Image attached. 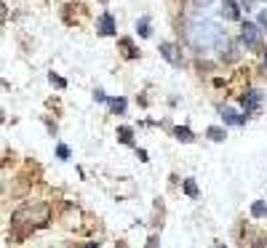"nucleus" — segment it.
Instances as JSON below:
<instances>
[{
  "label": "nucleus",
  "instance_id": "obj_1",
  "mask_svg": "<svg viewBox=\"0 0 267 248\" xmlns=\"http://www.w3.org/2000/svg\"><path fill=\"white\" fill-rule=\"evenodd\" d=\"M241 40H243L246 48H259V43H262V30H259L256 24H251V22H243V27H241Z\"/></svg>",
  "mask_w": 267,
  "mask_h": 248
},
{
  "label": "nucleus",
  "instance_id": "obj_2",
  "mask_svg": "<svg viewBox=\"0 0 267 248\" xmlns=\"http://www.w3.org/2000/svg\"><path fill=\"white\" fill-rule=\"evenodd\" d=\"M262 91H246L243 96H241V104H243V110H246V115H259V110H262Z\"/></svg>",
  "mask_w": 267,
  "mask_h": 248
},
{
  "label": "nucleus",
  "instance_id": "obj_3",
  "mask_svg": "<svg viewBox=\"0 0 267 248\" xmlns=\"http://www.w3.org/2000/svg\"><path fill=\"white\" fill-rule=\"evenodd\" d=\"M160 56H163L166 62H171L174 67H182V51H179L174 43H160Z\"/></svg>",
  "mask_w": 267,
  "mask_h": 248
},
{
  "label": "nucleus",
  "instance_id": "obj_4",
  "mask_svg": "<svg viewBox=\"0 0 267 248\" xmlns=\"http://www.w3.org/2000/svg\"><path fill=\"white\" fill-rule=\"evenodd\" d=\"M97 32L99 35H115V19H112V14H102L99 16V24H97Z\"/></svg>",
  "mask_w": 267,
  "mask_h": 248
},
{
  "label": "nucleus",
  "instance_id": "obj_5",
  "mask_svg": "<svg viewBox=\"0 0 267 248\" xmlns=\"http://www.w3.org/2000/svg\"><path fill=\"white\" fill-rule=\"evenodd\" d=\"M246 118L249 115H238L233 107H222V120L227 126H246Z\"/></svg>",
  "mask_w": 267,
  "mask_h": 248
},
{
  "label": "nucleus",
  "instance_id": "obj_6",
  "mask_svg": "<svg viewBox=\"0 0 267 248\" xmlns=\"http://www.w3.org/2000/svg\"><path fill=\"white\" fill-rule=\"evenodd\" d=\"M222 16L227 22H238L241 19V8H238L235 0H222Z\"/></svg>",
  "mask_w": 267,
  "mask_h": 248
},
{
  "label": "nucleus",
  "instance_id": "obj_7",
  "mask_svg": "<svg viewBox=\"0 0 267 248\" xmlns=\"http://www.w3.org/2000/svg\"><path fill=\"white\" fill-rule=\"evenodd\" d=\"M174 136H176L179 141H185V144H190V141H195V133L190 131L187 126H176V128H174Z\"/></svg>",
  "mask_w": 267,
  "mask_h": 248
},
{
  "label": "nucleus",
  "instance_id": "obj_8",
  "mask_svg": "<svg viewBox=\"0 0 267 248\" xmlns=\"http://www.w3.org/2000/svg\"><path fill=\"white\" fill-rule=\"evenodd\" d=\"M107 104H110V110L115 112V115H123V112H126V99L123 96H112Z\"/></svg>",
  "mask_w": 267,
  "mask_h": 248
},
{
  "label": "nucleus",
  "instance_id": "obj_9",
  "mask_svg": "<svg viewBox=\"0 0 267 248\" xmlns=\"http://www.w3.org/2000/svg\"><path fill=\"white\" fill-rule=\"evenodd\" d=\"M206 133H208V139H211V141H225V139H227V131L219 128V126H211Z\"/></svg>",
  "mask_w": 267,
  "mask_h": 248
},
{
  "label": "nucleus",
  "instance_id": "obj_10",
  "mask_svg": "<svg viewBox=\"0 0 267 248\" xmlns=\"http://www.w3.org/2000/svg\"><path fill=\"white\" fill-rule=\"evenodd\" d=\"M251 216L254 219H264L267 216V203H264V200H256V203L251 206Z\"/></svg>",
  "mask_w": 267,
  "mask_h": 248
},
{
  "label": "nucleus",
  "instance_id": "obj_11",
  "mask_svg": "<svg viewBox=\"0 0 267 248\" xmlns=\"http://www.w3.org/2000/svg\"><path fill=\"white\" fill-rule=\"evenodd\" d=\"M118 139L123 141V144H134V131L128 126H120L118 128Z\"/></svg>",
  "mask_w": 267,
  "mask_h": 248
},
{
  "label": "nucleus",
  "instance_id": "obj_12",
  "mask_svg": "<svg viewBox=\"0 0 267 248\" xmlns=\"http://www.w3.org/2000/svg\"><path fill=\"white\" fill-rule=\"evenodd\" d=\"M137 32H139L142 37H150L152 30H150V19H147V16H142L139 22H137Z\"/></svg>",
  "mask_w": 267,
  "mask_h": 248
},
{
  "label": "nucleus",
  "instance_id": "obj_13",
  "mask_svg": "<svg viewBox=\"0 0 267 248\" xmlns=\"http://www.w3.org/2000/svg\"><path fill=\"white\" fill-rule=\"evenodd\" d=\"M185 192H187V197H198V184H195V179H185Z\"/></svg>",
  "mask_w": 267,
  "mask_h": 248
},
{
  "label": "nucleus",
  "instance_id": "obj_14",
  "mask_svg": "<svg viewBox=\"0 0 267 248\" xmlns=\"http://www.w3.org/2000/svg\"><path fill=\"white\" fill-rule=\"evenodd\" d=\"M56 155H59V160H70V147L59 144V147H56Z\"/></svg>",
  "mask_w": 267,
  "mask_h": 248
},
{
  "label": "nucleus",
  "instance_id": "obj_15",
  "mask_svg": "<svg viewBox=\"0 0 267 248\" xmlns=\"http://www.w3.org/2000/svg\"><path fill=\"white\" fill-rule=\"evenodd\" d=\"M49 80H51L54 85H59V88H64V85H67V80H64V78H59V75H54V72L49 75Z\"/></svg>",
  "mask_w": 267,
  "mask_h": 248
},
{
  "label": "nucleus",
  "instance_id": "obj_16",
  "mask_svg": "<svg viewBox=\"0 0 267 248\" xmlns=\"http://www.w3.org/2000/svg\"><path fill=\"white\" fill-rule=\"evenodd\" d=\"M94 99H97V102H104V104L110 102V96H107V93H104L102 88H97V91H94Z\"/></svg>",
  "mask_w": 267,
  "mask_h": 248
},
{
  "label": "nucleus",
  "instance_id": "obj_17",
  "mask_svg": "<svg viewBox=\"0 0 267 248\" xmlns=\"http://www.w3.org/2000/svg\"><path fill=\"white\" fill-rule=\"evenodd\" d=\"M208 3H211V0H193V6H195V8H206Z\"/></svg>",
  "mask_w": 267,
  "mask_h": 248
},
{
  "label": "nucleus",
  "instance_id": "obj_18",
  "mask_svg": "<svg viewBox=\"0 0 267 248\" xmlns=\"http://www.w3.org/2000/svg\"><path fill=\"white\" fill-rule=\"evenodd\" d=\"M147 248H158V237H155V235H152L150 240H147Z\"/></svg>",
  "mask_w": 267,
  "mask_h": 248
},
{
  "label": "nucleus",
  "instance_id": "obj_19",
  "mask_svg": "<svg viewBox=\"0 0 267 248\" xmlns=\"http://www.w3.org/2000/svg\"><path fill=\"white\" fill-rule=\"evenodd\" d=\"M137 155H139V160H150V158H147V152H145V150H139V147H137Z\"/></svg>",
  "mask_w": 267,
  "mask_h": 248
},
{
  "label": "nucleus",
  "instance_id": "obj_20",
  "mask_svg": "<svg viewBox=\"0 0 267 248\" xmlns=\"http://www.w3.org/2000/svg\"><path fill=\"white\" fill-rule=\"evenodd\" d=\"M259 24H264V27H267V11H262V14H259Z\"/></svg>",
  "mask_w": 267,
  "mask_h": 248
},
{
  "label": "nucleus",
  "instance_id": "obj_21",
  "mask_svg": "<svg viewBox=\"0 0 267 248\" xmlns=\"http://www.w3.org/2000/svg\"><path fill=\"white\" fill-rule=\"evenodd\" d=\"M243 6H246V11H249V8L254 6V0H243Z\"/></svg>",
  "mask_w": 267,
  "mask_h": 248
},
{
  "label": "nucleus",
  "instance_id": "obj_22",
  "mask_svg": "<svg viewBox=\"0 0 267 248\" xmlns=\"http://www.w3.org/2000/svg\"><path fill=\"white\" fill-rule=\"evenodd\" d=\"M259 243H262V245H254V248H267V237H262Z\"/></svg>",
  "mask_w": 267,
  "mask_h": 248
},
{
  "label": "nucleus",
  "instance_id": "obj_23",
  "mask_svg": "<svg viewBox=\"0 0 267 248\" xmlns=\"http://www.w3.org/2000/svg\"><path fill=\"white\" fill-rule=\"evenodd\" d=\"M85 248H99V243H88V245H85Z\"/></svg>",
  "mask_w": 267,
  "mask_h": 248
},
{
  "label": "nucleus",
  "instance_id": "obj_24",
  "mask_svg": "<svg viewBox=\"0 0 267 248\" xmlns=\"http://www.w3.org/2000/svg\"><path fill=\"white\" fill-rule=\"evenodd\" d=\"M264 67H267V54H264Z\"/></svg>",
  "mask_w": 267,
  "mask_h": 248
},
{
  "label": "nucleus",
  "instance_id": "obj_25",
  "mask_svg": "<svg viewBox=\"0 0 267 248\" xmlns=\"http://www.w3.org/2000/svg\"><path fill=\"white\" fill-rule=\"evenodd\" d=\"M216 248H222V245H216Z\"/></svg>",
  "mask_w": 267,
  "mask_h": 248
}]
</instances>
